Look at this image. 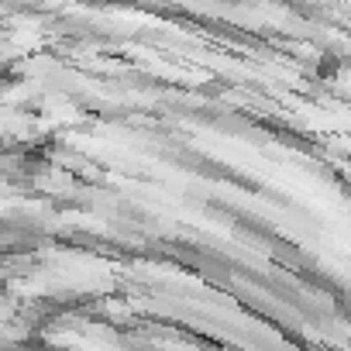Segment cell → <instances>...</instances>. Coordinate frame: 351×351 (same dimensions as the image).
I'll return each mask as SVG.
<instances>
[]
</instances>
